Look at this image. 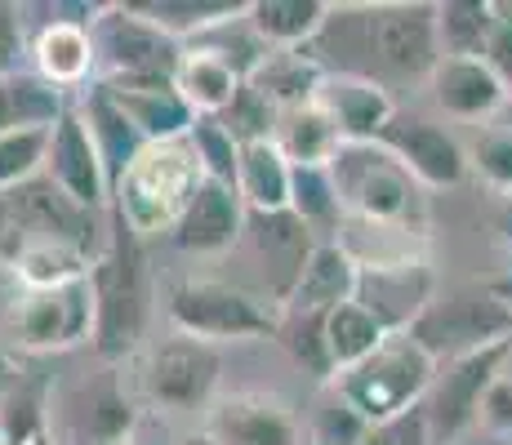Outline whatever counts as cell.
<instances>
[{"instance_id":"obj_32","label":"cell","mask_w":512,"mask_h":445,"mask_svg":"<svg viewBox=\"0 0 512 445\" xmlns=\"http://www.w3.org/2000/svg\"><path fill=\"white\" fill-rule=\"evenodd\" d=\"M130 5L139 9L147 23L161 27L165 36H174L179 45L201 41L205 32L245 14L241 0H130Z\"/></svg>"},{"instance_id":"obj_13","label":"cell","mask_w":512,"mask_h":445,"mask_svg":"<svg viewBox=\"0 0 512 445\" xmlns=\"http://www.w3.org/2000/svg\"><path fill=\"white\" fill-rule=\"evenodd\" d=\"M508 361H512V343H495V348L441 361L437 379H432L428 397H423V414H428V428L437 445H450L464 437L468 428H477L481 397L508 370Z\"/></svg>"},{"instance_id":"obj_7","label":"cell","mask_w":512,"mask_h":445,"mask_svg":"<svg viewBox=\"0 0 512 445\" xmlns=\"http://www.w3.org/2000/svg\"><path fill=\"white\" fill-rule=\"evenodd\" d=\"M219 383L223 352L174 330L147 343L134 370V392L152 405V414H205L219 401Z\"/></svg>"},{"instance_id":"obj_12","label":"cell","mask_w":512,"mask_h":445,"mask_svg":"<svg viewBox=\"0 0 512 445\" xmlns=\"http://www.w3.org/2000/svg\"><path fill=\"white\" fill-rule=\"evenodd\" d=\"M410 339L423 343L441 365V361H455V356L495 348V343H512V312L486 285L481 290H455L446 299L437 294L432 308L415 321Z\"/></svg>"},{"instance_id":"obj_34","label":"cell","mask_w":512,"mask_h":445,"mask_svg":"<svg viewBox=\"0 0 512 445\" xmlns=\"http://www.w3.org/2000/svg\"><path fill=\"white\" fill-rule=\"evenodd\" d=\"M272 143L281 147L290 165H330L334 152L343 147V138L334 130L330 116L321 112V103H303V107L281 112L277 138H272Z\"/></svg>"},{"instance_id":"obj_44","label":"cell","mask_w":512,"mask_h":445,"mask_svg":"<svg viewBox=\"0 0 512 445\" xmlns=\"http://www.w3.org/2000/svg\"><path fill=\"white\" fill-rule=\"evenodd\" d=\"M27 49H32V36H27V9L0 0V81L27 72L23 67Z\"/></svg>"},{"instance_id":"obj_5","label":"cell","mask_w":512,"mask_h":445,"mask_svg":"<svg viewBox=\"0 0 512 445\" xmlns=\"http://www.w3.org/2000/svg\"><path fill=\"white\" fill-rule=\"evenodd\" d=\"M437 370H441L437 356L423 348V343H415L410 334H392L374 356L352 365L348 374H339V379L330 383V392L343 405H352L374 428V423H388V419H397V414L423 405Z\"/></svg>"},{"instance_id":"obj_43","label":"cell","mask_w":512,"mask_h":445,"mask_svg":"<svg viewBox=\"0 0 512 445\" xmlns=\"http://www.w3.org/2000/svg\"><path fill=\"white\" fill-rule=\"evenodd\" d=\"M366 432H370V423L352 405H343L334 392L317 405V423H312V441L317 445H361Z\"/></svg>"},{"instance_id":"obj_8","label":"cell","mask_w":512,"mask_h":445,"mask_svg":"<svg viewBox=\"0 0 512 445\" xmlns=\"http://www.w3.org/2000/svg\"><path fill=\"white\" fill-rule=\"evenodd\" d=\"M98 54V85H161L174 81L183 63V45L147 23L130 0L103 5L90 23Z\"/></svg>"},{"instance_id":"obj_23","label":"cell","mask_w":512,"mask_h":445,"mask_svg":"<svg viewBox=\"0 0 512 445\" xmlns=\"http://www.w3.org/2000/svg\"><path fill=\"white\" fill-rule=\"evenodd\" d=\"M357 299V263L339 241H317V250L308 254L299 281H294L290 299L281 303L285 312L303 316H330L334 308Z\"/></svg>"},{"instance_id":"obj_47","label":"cell","mask_w":512,"mask_h":445,"mask_svg":"<svg viewBox=\"0 0 512 445\" xmlns=\"http://www.w3.org/2000/svg\"><path fill=\"white\" fill-rule=\"evenodd\" d=\"M486 63H490V72L499 76V85H504V94L512 103V5H499V27H495V36H490Z\"/></svg>"},{"instance_id":"obj_46","label":"cell","mask_w":512,"mask_h":445,"mask_svg":"<svg viewBox=\"0 0 512 445\" xmlns=\"http://www.w3.org/2000/svg\"><path fill=\"white\" fill-rule=\"evenodd\" d=\"M477 428L495 432V437H512V370H504L486 388L481 410H477Z\"/></svg>"},{"instance_id":"obj_24","label":"cell","mask_w":512,"mask_h":445,"mask_svg":"<svg viewBox=\"0 0 512 445\" xmlns=\"http://www.w3.org/2000/svg\"><path fill=\"white\" fill-rule=\"evenodd\" d=\"M112 103L125 112V121L139 130L143 143H187L196 125V112L183 103L174 81L161 85H103Z\"/></svg>"},{"instance_id":"obj_22","label":"cell","mask_w":512,"mask_h":445,"mask_svg":"<svg viewBox=\"0 0 512 445\" xmlns=\"http://www.w3.org/2000/svg\"><path fill=\"white\" fill-rule=\"evenodd\" d=\"M245 236H250L259 263H268L263 267V272H268V299L285 303L294 290V281H299L303 263H308V254L317 250V236L294 219L290 210L285 214H250Z\"/></svg>"},{"instance_id":"obj_27","label":"cell","mask_w":512,"mask_h":445,"mask_svg":"<svg viewBox=\"0 0 512 445\" xmlns=\"http://www.w3.org/2000/svg\"><path fill=\"white\" fill-rule=\"evenodd\" d=\"M76 107H81L85 125H90V134H94L98 156H103V165H107V178H112V187H116V183H121V174L130 170L134 156H139L147 143L139 138V130L125 121V112L112 103V94H107L98 81L85 89V98Z\"/></svg>"},{"instance_id":"obj_20","label":"cell","mask_w":512,"mask_h":445,"mask_svg":"<svg viewBox=\"0 0 512 445\" xmlns=\"http://www.w3.org/2000/svg\"><path fill=\"white\" fill-rule=\"evenodd\" d=\"M321 112L334 121L343 143H379V134L388 130V121L397 116L388 85L374 76H348V72H326V81L317 89Z\"/></svg>"},{"instance_id":"obj_36","label":"cell","mask_w":512,"mask_h":445,"mask_svg":"<svg viewBox=\"0 0 512 445\" xmlns=\"http://www.w3.org/2000/svg\"><path fill=\"white\" fill-rule=\"evenodd\" d=\"M388 339H392V334L383 330V325L374 321L361 303H343V308H334L326 316V352H330L334 379H339V374H348L352 365H361L366 356H374Z\"/></svg>"},{"instance_id":"obj_10","label":"cell","mask_w":512,"mask_h":445,"mask_svg":"<svg viewBox=\"0 0 512 445\" xmlns=\"http://www.w3.org/2000/svg\"><path fill=\"white\" fill-rule=\"evenodd\" d=\"M5 334L18 352L54 356L94 348V285L90 276L54 290H18L5 312Z\"/></svg>"},{"instance_id":"obj_33","label":"cell","mask_w":512,"mask_h":445,"mask_svg":"<svg viewBox=\"0 0 512 445\" xmlns=\"http://www.w3.org/2000/svg\"><path fill=\"white\" fill-rule=\"evenodd\" d=\"M495 27H499L495 0H446V5H437L441 58H486Z\"/></svg>"},{"instance_id":"obj_49","label":"cell","mask_w":512,"mask_h":445,"mask_svg":"<svg viewBox=\"0 0 512 445\" xmlns=\"http://www.w3.org/2000/svg\"><path fill=\"white\" fill-rule=\"evenodd\" d=\"M23 379V374H18V365H14V356H5L0 352V401L9 397V388H14V383Z\"/></svg>"},{"instance_id":"obj_2","label":"cell","mask_w":512,"mask_h":445,"mask_svg":"<svg viewBox=\"0 0 512 445\" xmlns=\"http://www.w3.org/2000/svg\"><path fill=\"white\" fill-rule=\"evenodd\" d=\"M165 321L174 334L201 343H254L277 339L281 330V303H272L263 290H245L223 276H179L165 285Z\"/></svg>"},{"instance_id":"obj_45","label":"cell","mask_w":512,"mask_h":445,"mask_svg":"<svg viewBox=\"0 0 512 445\" xmlns=\"http://www.w3.org/2000/svg\"><path fill=\"white\" fill-rule=\"evenodd\" d=\"M361 445H437V437H432V428H428L423 405H415V410L397 414V419H388V423H374L366 437H361Z\"/></svg>"},{"instance_id":"obj_9","label":"cell","mask_w":512,"mask_h":445,"mask_svg":"<svg viewBox=\"0 0 512 445\" xmlns=\"http://www.w3.org/2000/svg\"><path fill=\"white\" fill-rule=\"evenodd\" d=\"M32 241H67L98 259L107 241V214H90L67 201L45 174L0 196V263Z\"/></svg>"},{"instance_id":"obj_50","label":"cell","mask_w":512,"mask_h":445,"mask_svg":"<svg viewBox=\"0 0 512 445\" xmlns=\"http://www.w3.org/2000/svg\"><path fill=\"white\" fill-rule=\"evenodd\" d=\"M486 290L495 294V299H499V303H504V308L512 312V272H508V276H495V281H486Z\"/></svg>"},{"instance_id":"obj_48","label":"cell","mask_w":512,"mask_h":445,"mask_svg":"<svg viewBox=\"0 0 512 445\" xmlns=\"http://www.w3.org/2000/svg\"><path fill=\"white\" fill-rule=\"evenodd\" d=\"M125 445H179V437H174V432L165 428V419H161V414H152V410H147L143 419H139V428L130 432V441H125Z\"/></svg>"},{"instance_id":"obj_31","label":"cell","mask_w":512,"mask_h":445,"mask_svg":"<svg viewBox=\"0 0 512 445\" xmlns=\"http://www.w3.org/2000/svg\"><path fill=\"white\" fill-rule=\"evenodd\" d=\"M67 103H72V98H67L63 89L45 85L32 67L18 76H5V81H0V134L54 130V121L67 112Z\"/></svg>"},{"instance_id":"obj_39","label":"cell","mask_w":512,"mask_h":445,"mask_svg":"<svg viewBox=\"0 0 512 445\" xmlns=\"http://www.w3.org/2000/svg\"><path fill=\"white\" fill-rule=\"evenodd\" d=\"M281 312H285V308H281ZM277 343H281V348L290 352L308 374H317V379H334L330 352H326V316L285 312V316H281V330H277Z\"/></svg>"},{"instance_id":"obj_6","label":"cell","mask_w":512,"mask_h":445,"mask_svg":"<svg viewBox=\"0 0 512 445\" xmlns=\"http://www.w3.org/2000/svg\"><path fill=\"white\" fill-rule=\"evenodd\" d=\"M143 414L139 392L125 388V374L116 365H98L49 392V437L58 445H125Z\"/></svg>"},{"instance_id":"obj_21","label":"cell","mask_w":512,"mask_h":445,"mask_svg":"<svg viewBox=\"0 0 512 445\" xmlns=\"http://www.w3.org/2000/svg\"><path fill=\"white\" fill-rule=\"evenodd\" d=\"M428 94L441 107L446 121L459 125H481L490 116H499V107L508 103L499 76L490 72L486 58H441L428 76Z\"/></svg>"},{"instance_id":"obj_40","label":"cell","mask_w":512,"mask_h":445,"mask_svg":"<svg viewBox=\"0 0 512 445\" xmlns=\"http://www.w3.org/2000/svg\"><path fill=\"white\" fill-rule=\"evenodd\" d=\"M214 121L228 130L241 147H250V143H268V138H277V121H281V112L268 103V98L259 94L250 81H245L241 89H236V98H232V107L223 116H214Z\"/></svg>"},{"instance_id":"obj_3","label":"cell","mask_w":512,"mask_h":445,"mask_svg":"<svg viewBox=\"0 0 512 445\" xmlns=\"http://www.w3.org/2000/svg\"><path fill=\"white\" fill-rule=\"evenodd\" d=\"M201 183L205 174L187 143H147L112 187V214L143 241H156L174 232Z\"/></svg>"},{"instance_id":"obj_52","label":"cell","mask_w":512,"mask_h":445,"mask_svg":"<svg viewBox=\"0 0 512 445\" xmlns=\"http://www.w3.org/2000/svg\"><path fill=\"white\" fill-rule=\"evenodd\" d=\"M499 232H504V241L512 245V205H508V214H504V223H499Z\"/></svg>"},{"instance_id":"obj_19","label":"cell","mask_w":512,"mask_h":445,"mask_svg":"<svg viewBox=\"0 0 512 445\" xmlns=\"http://www.w3.org/2000/svg\"><path fill=\"white\" fill-rule=\"evenodd\" d=\"M245 223H250V210H245L241 192L205 178L196 187V196L187 201L183 219L174 223L170 245L179 254H192V259H219V254H232L245 241Z\"/></svg>"},{"instance_id":"obj_55","label":"cell","mask_w":512,"mask_h":445,"mask_svg":"<svg viewBox=\"0 0 512 445\" xmlns=\"http://www.w3.org/2000/svg\"><path fill=\"white\" fill-rule=\"evenodd\" d=\"M508 370H512V361H508Z\"/></svg>"},{"instance_id":"obj_51","label":"cell","mask_w":512,"mask_h":445,"mask_svg":"<svg viewBox=\"0 0 512 445\" xmlns=\"http://www.w3.org/2000/svg\"><path fill=\"white\" fill-rule=\"evenodd\" d=\"M179 445H219V441H214V437H210V432H205V428H196V432H183V437H179Z\"/></svg>"},{"instance_id":"obj_28","label":"cell","mask_w":512,"mask_h":445,"mask_svg":"<svg viewBox=\"0 0 512 445\" xmlns=\"http://www.w3.org/2000/svg\"><path fill=\"white\" fill-rule=\"evenodd\" d=\"M241 85L245 81L219 54H210V49H201V45H183V63H179V72H174V89H179L183 103L192 107L196 116H223Z\"/></svg>"},{"instance_id":"obj_4","label":"cell","mask_w":512,"mask_h":445,"mask_svg":"<svg viewBox=\"0 0 512 445\" xmlns=\"http://www.w3.org/2000/svg\"><path fill=\"white\" fill-rule=\"evenodd\" d=\"M330 174L348 219L428 232V196L383 143H343L330 161Z\"/></svg>"},{"instance_id":"obj_30","label":"cell","mask_w":512,"mask_h":445,"mask_svg":"<svg viewBox=\"0 0 512 445\" xmlns=\"http://www.w3.org/2000/svg\"><path fill=\"white\" fill-rule=\"evenodd\" d=\"M5 267L18 281V290H54V285L85 281L94 267V254L67 241H32L9 254Z\"/></svg>"},{"instance_id":"obj_37","label":"cell","mask_w":512,"mask_h":445,"mask_svg":"<svg viewBox=\"0 0 512 445\" xmlns=\"http://www.w3.org/2000/svg\"><path fill=\"white\" fill-rule=\"evenodd\" d=\"M49 392L54 383L18 379L0 401V437L9 445H36L49 437Z\"/></svg>"},{"instance_id":"obj_41","label":"cell","mask_w":512,"mask_h":445,"mask_svg":"<svg viewBox=\"0 0 512 445\" xmlns=\"http://www.w3.org/2000/svg\"><path fill=\"white\" fill-rule=\"evenodd\" d=\"M45 152H49V130L0 134V196L32 183L36 174H45Z\"/></svg>"},{"instance_id":"obj_54","label":"cell","mask_w":512,"mask_h":445,"mask_svg":"<svg viewBox=\"0 0 512 445\" xmlns=\"http://www.w3.org/2000/svg\"><path fill=\"white\" fill-rule=\"evenodd\" d=\"M0 445H9V441H5V437H0Z\"/></svg>"},{"instance_id":"obj_53","label":"cell","mask_w":512,"mask_h":445,"mask_svg":"<svg viewBox=\"0 0 512 445\" xmlns=\"http://www.w3.org/2000/svg\"><path fill=\"white\" fill-rule=\"evenodd\" d=\"M36 445H58V441H54V437H45V441H36Z\"/></svg>"},{"instance_id":"obj_1","label":"cell","mask_w":512,"mask_h":445,"mask_svg":"<svg viewBox=\"0 0 512 445\" xmlns=\"http://www.w3.org/2000/svg\"><path fill=\"white\" fill-rule=\"evenodd\" d=\"M90 285L94 356L103 365L139 356L147 348V321H152V267H147V241L112 210H107V241L90 267Z\"/></svg>"},{"instance_id":"obj_56","label":"cell","mask_w":512,"mask_h":445,"mask_svg":"<svg viewBox=\"0 0 512 445\" xmlns=\"http://www.w3.org/2000/svg\"><path fill=\"white\" fill-rule=\"evenodd\" d=\"M312 445H317V441H312Z\"/></svg>"},{"instance_id":"obj_15","label":"cell","mask_w":512,"mask_h":445,"mask_svg":"<svg viewBox=\"0 0 512 445\" xmlns=\"http://www.w3.org/2000/svg\"><path fill=\"white\" fill-rule=\"evenodd\" d=\"M205 432L219 445H312V428L277 392H219L205 410Z\"/></svg>"},{"instance_id":"obj_25","label":"cell","mask_w":512,"mask_h":445,"mask_svg":"<svg viewBox=\"0 0 512 445\" xmlns=\"http://www.w3.org/2000/svg\"><path fill=\"white\" fill-rule=\"evenodd\" d=\"M326 0H250L245 23L268 49H308L330 18Z\"/></svg>"},{"instance_id":"obj_42","label":"cell","mask_w":512,"mask_h":445,"mask_svg":"<svg viewBox=\"0 0 512 445\" xmlns=\"http://www.w3.org/2000/svg\"><path fill=\"white\" fill-rule=\"evenodd\" d=\"M468 174H477L490 192L512 196V130L486 125L468 143Z\"/></svg>"},{"instance_id":"obj_26","label":"cell","mask_w":512,"mask_h":445,"mask_svg":"<svg viewBox=\"0 0 512 445\" xmlns=\"http://www.w3.org/2000/svg\"><path fill=\"white\" fill-rule=\"evenodd\" d=\"M290 187L294 165L285 161L277 143H250L241 147V165H236V192H241L250 214H285L290 210Z\"/></svg>"},{"instance_id":"obj_16","label":"cell","mask_w":512,"mask_h":445,"mask_svg":"<svg viewBox=\"0 0 512 445\" xmlns=\"http://www.w3.org/2000/svg\"><path fill=\"white\" fill-rule=\"evenodd\" d=\"M45 178L67 201L81 205V210H90V214L112 210V178H107V165H103V156H98L94 134L76 103H67V112L58 116L54 130H49Z\"/></svg>"},{"instance_id":"obj_11","label":"cell","mask_w":512,"mask_h":445,"mask_svg":"<svg viewBox=\"0 0 512 445\" xmlns=\"http://www.w3.org/2000/svg\"><path fill=\"white\" fill-rule=\"evenodd\" d=\"M366 63L374 81H428L441 63L437 5H366Z\"/></svg>"},{"instance_id":"obj_29","label":"cell","mask_w":512,"mask_h":445,"mask_svg":"<svg viewBox=\"0 0 512 445\" xmlns=\"http://www.w3.org/2000/svg\"><path fill=\"white\" fill-rule=\"evenodd\" d=\"M326 81V67L308 54V49H272L263 58V67L250 76V85L268 98L277 112H290V107L317 103V89Z\"/></svg>"},{"instance_id":"obj_38","label":"cell","mask_w":512,"mask_h":445,"mask_svg":"<svg viewBox=\"0 0 512 445\" xmlns=\"http://www.w3.org/2000/svg\"><path fill=\"white\" fill-rule=\"evenodd\" d=\"M187 147L196 152V165H201L205 178L214 183L236 187V165H241V143L223 130L214 116H196L192 134H187Z\"/></svg>"},{"instance_id":"obj_14","label":"cell","mask_w":512,"mask_h":445,"mask_svg":"<svg viewBox=\"0 0 512 445\" xmlns=\"http://www.w3.org/2000/svg\"><path fill=\"white\" fill-rule=\"evenodd\" d=\"M103 5H49L41 27L32 32V72L54 89H90L98 81V54H94V32L90 23Z\"/></svg>"},{"instance_id":"obj_35","label":"cell","mask_w":512,"mask_h":445,"mask_svg":"<svg viewBox=\"0 0 512 445\" xmlns=\"http://www.w3.org/2000/svg\"><path fill=\"white\" fill-rule=\"evenodd\" d=\"M290 214L308 227L317 241H334L339 223L348 219L334 187L330 165H294V187H290Z\"/></svg>"},{"instance_id":"obj_17","label":"cell","mask_w":512,"mask_h":445,"mask_svg":"<svg viewBox=\"0 0 512 445\" xmlns=\"http://www.w3.org/2000/svg\"><path fill=\"white\" fill-rule=\"evenodd\" d=\"M379 143L406 165L410 178H415L423 192L459 187L468 178V147L459 143L446 125L428 121V116L397 112L388 121V130L379 134Z\"/></svg>"},{"instance_id":"obj_18","label":"cell","mask_w":512,"mask_h":445,"mask_svg":"<svg viewBox=\"0 0 512 445\" xmlns=\"http://www.w3.org/2000/svg\"><path fill=\"white\" fill-rule=\"evenodd\" d=\"M437 299V272L432 259L419 263H388V267H357V299L388 334H410L415 321Z\"/></svg>"}]
</instances>
